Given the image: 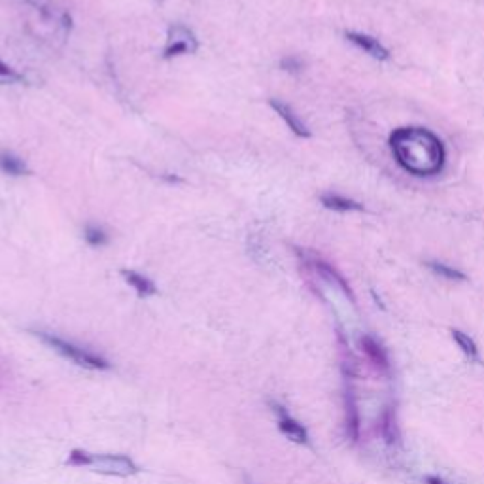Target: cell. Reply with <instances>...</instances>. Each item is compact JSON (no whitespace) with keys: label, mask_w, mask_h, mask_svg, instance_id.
I'll return each instance as SVG.
<instances>
[{"label":"cell","mask_w":484,"mask_h":484,"mask_svg":"<svg viewBox=\"0 0 484 484\" xmlns=\"http://www.w3.org/2000/svg\"><path fill=\"white\" fill-rule=\"evenodd\" d=\"M390 148L395 161L413 176H435L444 168V144L426 127L395 129L390 135Z\"/></svg>","instance_id":"1"},{"label":"cell","mask_w":484,"mask_h":484,"mask_svg":"<svg viewBox=\"0 0 484 484\" xmlns=\"http://www.w3.org/2000/svg\"><path fill=\"white\" fill-rule=\"evenodd\" d=\"M67 464L74 467H89L91 471H97L101 475L110 477H132L139 473V465L132 462L131 458L121 454H91L85 450H72L69 454Z\"/></svg>","instance_id":"2"},{"label":"cell","mask_w":484,"mask_h":484,"mask_svg":"<svg viewBox=\"0 0 484 484\" xmlns=\"http://www.w3.org/2000/svg\"><path fill=\"white\" fill-rule=\"evenodd\" d=\"M35 335L38 339L48 345L51 350H55L57 354H61L62 358H67L72 363L83 367V369H91V371H104V369H110V363L97 356V354L89 352L85 350L82 346L74 345V343H69V340L61 339L57 337L53 333H46V331H35Z\"/></svg>","instance_id":"3"},{"label":"cell","mask_w":484,"mask_h":484,"mask_svg":"<svg viewBox=\"0 0 484 484\" xmlns=\"http://www.w3.org/2000/svg\"><path fill=\"white\" fill-rule=\"evenodd\" d=\"M197 49H199V40L186 25H173L168 28V44L163 51L165 59L195 53Z\"/></svg>","instance_id":"4"},{"label":"cell","mask_w":484,"mask_h":484,"mask_svg":"<svg viewBox=\"0 0 484 484\" xmlns=\"http://www.w3.org/2000/svg\"><path fill=\"white\" fill-rule=\"evenodd\" d=\"M306 259H309V263L312 265V269L316 270L318 273L320 277L322 278H325L327 282H331V284H335L339 290H343V293H345L346 297L350 299V301H356V297H354V291L350 290V286H348V282L345 280V277L340 275L339 270L335 269L333 265H329L327 261H324L322 257H318V256H314V254H309V252H304L303 254Z\"/></svg>","instance_id":"5"},{"label":"cell","mask_w":484,"mask_h":484,"mask_svg":"<svg viewBox=\"0 0 484 484\" xmlns=\"http://www.w3.org/2000/svg\"><path fill=\"white\" fill-rule=\"evenodd\" d=\"M275 407V410H277L278 415V428H280V431H282L284 435L288 437V439H291L293 443H299V444H306L309 443V433H306V429L303 428V424H299L295 418H291L286 410H284V407H280V405H273Z\"/></svg>","instance_id":"6"},{"label":"cell","mask_w":484,"mask_h":484,"mask_svg":"<svg viewBox=\"0 0 484 484\" xmlns=\"http://www.w3.org/2000/svg\"><path fill=\"white\" fill-rule=\"evenodd\" d=\"M269 104H270V108L277 112L278 116L286 121V125L290 127L293 135H297V137H301V139H311V129H309V127H306V125L297 118V114L291 110L288 104L282 103V101H278V98H270Z\"/></svg>","instance_id":"7"},{"label":"cell","mask_w":484,"mask_h":484,"mask_svg":"<svg viewBox=\"0 0 484 484\" xmlns=\"http://www.w3.org/2000/svg\"><path fill=\"white\" fill-rule=\"evenodd\" d=\"M346 38L348 42H352L354 46H358L360 49H363L367 55H371L373 59H379V61H388L390 59V51L388 48H384L381 42L373 38V36L363 35V33H346Z\"/></svg>","instance_id":"8"},{"label":"cell","mask_w":484,"mask_h":484,"mask_svg":"<svg viewBox=\"0 0 484 484\" xmlns=\"http://www.w3.org/2000/svg\"><path fill=\"white\" fill-rule=\"evenodd\" d=\"M345 408H346V435L350 441H358L360 439V410H358V403H356V395L348 388L345 395Z\"/></svg>","instance_id":"9"},{"label":"cell","mask_w":484,"mask_h":484,"mask_svg":"<svg viewBox=\"0 0 484 484\" xmlns=\"http://www.w3.org/2000/svg\"><path fill=\"white\" fill-rule=\"evenodd\" d=\"M320 202L324 205L325 208L329 210H335V212H361L363 210V205L354 199H348L345 195L339 193H322L320 195Z\"/></svg>","instance_id":"10"},{"label":"cell","mask_w":484,"mask_h":484,"mask_svg":"<svg viewBox=\"0 0 484 484\" xmlns=\"http://www.w3.org/2000/svg\"><path fill=\"white\" fill-rule=\"evenodd\" d=\"M361 346H363V352L369 356V360L373 361L374 367H379L382 371H388V369H390L388 354L386 350L382 348L379 340H374L371 335H363V337H361Z\"/></svg>","instance_id":"11"},{"label":"cell","mask_w":484,"mask_h":484,"mask_svg":"<svg viewBox=\"0 0 484 484\" xmlns=\"http://www.w3.org/2000/svg\"><path fill=\"white\" fill-rule=\"evenodd\" d=\"M121 275H123L125 282L129 284L131 288H135V291L139 293L140 297H150V295H155V293H157L155 284L148 277H144V275L137 273V270L123 269L121 270Z\"/></svg>","instance_id":"12"},{"label":"cell","mask_w":484,"mask_h":484,"mask_svg":"<svg viewBox=\"0 0 484 484\" xmlns=\"http://www.w3.org/2000/svg\"><path fill=\"white\" fill-rule=\"evenodd\" d=\"M0 171L10 176H25L31 173L27 163L10 152H0Z\"/></svg>","instance_id":"13"},{"label":"cell","mask_w":484,"mask_h":484,"mask_svg":"<svg viewBox=\"0 0 484 484\" xmlns=\"http://www.w3.org/2000/svg\"><path fill=\"white\" fill-rule=\"evenodd\" d=\"M381 433L386 439V443L394 444L399 441V429L395 424V415L392 408H384L381 416Z\"/></svg>","instance_id":"14"},{"label":"cell","mask_w":484,"mask_h":484,"mask_svg":"<svg viewBox=\"0 0 484 484\" xmlns=\"http://www.w3.org/2000/svg\"><path fill=\"white\" fill-rule=\"evenodd\" d=\"M426 267H428L429 270H433V273L439 275V277L447 278V280H456V282H464V280H467V277H465L462 270L452 269L450 265H444V263L441 261H428L426 263Z\"/></svg>","instance_id":"15"},{"label":"cell","mask_w":484,"mask_h":484,"mask_svg":"<svg viewBox=\"0 0 484 484\" xmlns=\"http://www.w3.org/2000/svg\"><path fill=\"white\" fill-rule=\"evenodd\" d=\"M452 337H454L456 345L462 348V352H464L465 356H469V358H473V360H477L478 358L477 345H475V340L471 339L469 335H465V333L460 331V329H452Z\"/></svg>","instance_id":"16"},{"label":"cell","mask_w":484,"mask_h":484,"mask_svg":"<svg viewBox=\"0 0 484 484\" xmlns=\"http://www.w3.org/2000/svg\"><path fill=\"white\" fill-rule=\"evenodd\" d=\"M83 236H85V241H87V244H91V246H104V244H108V235H106V231H104L103 227H98V225H87L85 227V231H83Z\"/></svg>","instance_id":"17"},{"label":"cell","mask_w":484,"mask_h":484,"mask_svg":"<svg viewBox=\"0 0 484 484\" xmlns=\"http://www.w3.org/2000/svg\"><path fill=\"white\" fill-rule=\"evenodd\" d=\"M25 82L23 74H19L17 70H14L10 64H6L4 61H0V85L4 83H21Z\"/></svg>","instance_id":"18"},{"label":"cell","mask_w":484,"mask_h":484,"mask_svg":"<svg viewBox=\"0 0 484 484\" xmlns=\"http://www.w3.org/2000/svg\"><path fill=\"white\" fill-rule=\"evenodd\" d=\"M280 69L286 70V72H291V74H297V72H301L304 69V62L299 57L288 55L280 61Z\"/></svg>","instance_id":"19"},{"label":"cell","mask_w":484,"mask_h":484,"mask_svg":"<svg viewBox=\"0 0 484 484\" xmlns=\"http://www.w3.org/2000/svg\"><path fill=\"white\" fill-rule=\"evenodd\" d=\"M426 484H444V481L439 477H426Z\"/></svg>","instance_id":"20"},{"label":"cell","mask_w":484,"mask_h":484,"mask_svg":"<svg viewBox=\"0 0 484 484\" xmlns=\"http://www.w3.org/2000/svg\"><path fill=\"white\" fill-rule=\"evenodd\" d=\"M165 180H168V182H182V178H178V176H165Z\"/></svg>","instance_id":"21"}]
</instances>
